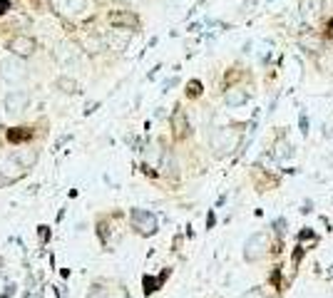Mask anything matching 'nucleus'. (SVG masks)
Here are the masks:
<instances>
[{"instance_id":"14","label":"nucleus","mask_w":333,"mask_h":298,"mask_svg":"<svg viewBox=\"0 0 333 298\" xmlns=\"http://www.w3.org/2000/svg\"><path fill=\"white\" fill-rule=\"evenodd\" d=\"M164 276H169V271H164V273H162V278H152V276H145V278H142V283H145V293H147V296L157 291V286L164 281Z\"/></svg>"},{"instance_id":"13","label":"nucleus","mask_w":333,"mask_h":298,"mask_svg":"<svg viewBox=\"0 0 333 298\" xmlns=\"http://www.w3.org/2000/svg\"><path fill=\"white\" fill-rule=\"evenodd\" d=\"M58 89H62L65 94H75V92H80V85H77V80H72V77H60V80H58Z\"/></svg>"},{"instance_id":"24","label":"nucleus","mask_w":333,"mask_h":298,"mask_svg":"<svg viewBox=\"0 0 333 298\" xmlns=\"http://www.w3.org/2000/svg\"><path fill=\"white\" fill-rule=\"evenodd\" d=\"M326 37H333V18L326 20Z\"/></svg>"},{"instance_id":"1","label":"nucleus","mask_w":333,"mask_h":298,"mask_svg":"<svg viewBox=\"0 0 333 298\" xmlns=\"http://www.w3.org/2000/svg\"><path fill=\"white\" fill-rule=\"evenodd\" d=\"M129 221H132V229H134L139 236H152V234H157V216H154L152 211H147V209H132Z\"/></svg>"},{"instance_id":"16","label":"nucleus","mask_w":333,"mask_h":298,"mask_svg":"<svg viewBox=\"0 0 333 298\" xmlns=\"http://www.w3.org/2000/svg\"><path fill=\"white\" fill-rule=\"evenodd\" d=\"M318 10H321V0H303V3H301L303 18H306V15L311 18V15H316Z\"/></svg>"},{"instance_id":"20","label":"nucleus","mask_w":333,"mask_h":298,"mask_svg":"<svg viewBox=\"0 0 333 298\" xmlns=\"http://www.w3.org/2000/svg\"><path fill=\"white\" fill-rule=\"evenodd\" d=\"M242 298H264V291H261V288H251V291H246Z\"/></svg>"},{"instance_id":"5","label":"nucleus","mask_w":333,"mask_h":298,"mask_svg":"<svg viewBox=\"0 0 333 298\" xmlns=\"http://www.w3.org/2000/svg\"><path fill=\"white\" fill-rule=\"evenodd\" d=\"M236 144H239V132H234V129H216V132H214L212 147L216 149V154L231 152Z\"/></svg>"},{"instance_id":"2","label":"nucleus","mask_w":333,"mask_h":298,"mask_svg":"<svg viewBox=\"0 0 333 298\" xmlns=\"http://www.w3.org/2000/svg\"><path fill=\"white\" fill-rule=\"evenodd\" d=\"M269 243H271L269 234H264V231L254 234V236L246 241L244 259H246V261H261V259H266V254H269Z\"/></svg>"},{"instance_id":"25","label":"nucleus","mask_w":333,"mask_h":298,"mask_svg":"<svg viewBox=\"0 0 333 298\" xmlns=\"http://www.w3.org/2000/svg\"><path fill=\"white\" fill-rule=\"evenodd\" d=\"M301 132H303V134L308 132V119L303 117V115H301Z\"/></svg>"},{"instance_id":"23","label":"nucleus","mask_w":333,"mask_h":298,"mask_svg":"<svg viewBox=\"0 0 333 298\" xmlns=\"http://www.w3.org/2000/svg\"><path fill=\"white\" fill-rule=\"evenodd\" d=\"M10 10V0H0V15H5Z\"/></svg>"},{"instance_id":"15","label":"nucleus","mask_w":333,"mask_h":298,"mask_svg":"<svg viewBox=\"0 0 333 298\" xmlns=\"http://www.w3.org/2000/svg\"><path fill=\"white\" fill-rule=\"evenodd\" d=\"M202 92H204V85H202L199 80H189V82H186V97H189V100L202 97Z\"/></svg>"},{"instance_id":"11","label":"nucleus","mask_w":333,"mask_h":298,"mask_svg":"<svg viewBox=\"0 0 333 298\" xmlns=\"http://www.w3.org/2000/svg\"><path fill=\"white\" fill-rule=\"evenodd\" d=\"M28 139H32L30 127H13V129H8V142L18 144V142H28Z\"/></svg>"},{"instance_id":"3","label":"nucleus","mask_w":333,"mask_h":298,"mask_svg":"<svg viewBox=\"0 0 333 298\" xmlns=\"http://www.w3.org/2000/svg\"><path fill=\"white\" fill-rule=\"evenodd\" d=\"M0 77L5 82H20V80H25L28 77V67H25L23 58L13 55V58L0 60Z\"/></svg>"},{"instance_id":"17","label":"nucleus","mask_w":333,"mask_h":298,"mask_svg":"<svg viewBox=\"0 0 333 298\" xmlns=\"http://www.w3.org/2000/svg\"><path fill=\"white\" fill-rule=\"evenodd\" d=\"M276 159H286V157H291V147H289V142H276Z\"/></svg>"},{"instance_id":"7","label":"nucleus","mask_w":333,"mask_h":298,"mask_svg":"<svg viewBox=\"0 0 333 298\" xmlns=\"http://www.w3.org/2000/svg\"><path fill=\"white\" fill-rule=\"evenodd\" d=\"M110 25L112 28H120V30H137L139 28V18L134 15V13H129V10H115V13H110Z\"/></svg>"},{"instance_id":"8","label":"nucleus","mask_w":333,"mask_h":298,"mask_svg":"<svg viewBox=\"0 0 333 298\" xmlns=\"http://www.w3.org/2000/svg\"><path fill=\"white\" fill-rule=\"evenodd\" d=\"M172 132H174V139H179V142L189 137V119H186V112L182 107H177L172 115Z\"/></svg>"},{"instance_id":"22","label":"nucleus","mask_w":333,"mask_h":298,"mask_svg":"<svg viewBox=\"0 0 333 298\" xmlns=\"http://www.w3.org/2000/svg\"><path fill=\"white\" fill-rule=\"evenodd\" d=\"M37 238H40V243H45V241L50 238V231H47V226H40V231H37Z\"/></svg>"},{"instance_id":"10","label":"nucleus","mask_w":333,"mask_h":298,"mask_svg":"<svg viewBox=\"0 0 333 298\" xmlns=\"http://www.w3.org/2000/svg\"><path fill=\"white\" fill-rule=\"evenodd\" d=\"M13 159H15L23 169H30L32 164H35V159H37V152H35V149H20V152L13 154Z\"/></svg>"},{"instance_id":"21","label":"nucleus","mask_w":333,"mask_h":298,"mask_svg":"<svg viewBox=\"0 0 333 298\" xmlns=\"http://www.w3.org/2000/svg\"><path fill=\"white\" fill-rule=\"evenodd\" d=\"M303 251H306L303 246H296V251H294V266H299V264H301V259H303Z\"/></svg>"},{"instance_id":"6","label":"nucleus","mask_w":333,"mask_h":298,"mask_svg":"<svg viewBox=\"0 0 333 298\" xmlns=\"http://www.w3.org/2000/svg\"><path fill=\"white\" fill-rule=\"evenodd\" d=\"M28 102H30V94L25 89H10L5 94V100H3V107H5L8 115H18V112H23L28 107Z\"/></svg>"},{"instance_id":"9","label":"nucleus","mask_w":333,"mask_h":298,"mask_svg":"<svg viewBox=\"0 0 333 298\" xmlns=\"http://www.w3.org/2000/svg\"><path fill=\"white\" fill-rule=\"evenodd\" d=\"M226 105H231V107H239V105H246V100H249V92L242 87H231L226 89Z\"/></svg>"},{"instance_id":"19","label":"nucleus","mask_w":333,"mask_h":298,"mask_svg":"<svg viewBox=\"0 0 333 298\" xmlns=\"http://www.w3.org/2000/svg\"><path fill=\"white\" fill-rule=\"evenodd\" d=\"M299 241H301V246L306 243V241H308V246H316V241H318V238H316V234H313L311 229H306V231L299 234Z\"/></svg>"},{"instance_id":"26","label":"nucleus","mask_w":333,"mask_h":298,"mask_svg":"<svg viewBox=\"0 0 333 298\" xmlns=\"http://www.w3.org/2000/svg\"><path fill=\"white\" fill-rule=\"evenodd\" d=\"M214 226V214H209V219H207V229H212Z\"/></svg>"},{"instance_id":"12","label":"nucleus","mask_w":333,"mask_h":298,"mask_svg":"<svg viewBox=\"0 0 333 298\" xmlns=\"http://www.w3.org/2000/svg\"><path fill=\"white\" fill-rule=\"evenodd\" d=\"M77 47L75 45H62L60 53H58V58H60V62H65V65H70V62H75L77 60Z\"/></svg>"},{"instance_id":"18","label":"nucleus","mask_w":333,"mask_h":298,"mask_svg":"<svg viewBox=\"0 0 333 298\" xmlns=\"http://www.w3.org/2000/svg\"><path fill=\"white\" fill-rule=\"evenodd\" d=\"M85 8L82 0H65V13H80Z\"/></svg>"},{"instance_id":"4","label":"nucleus","mask_w":333,"mask_h":298,"mask_svg":"<svg viewBox=\"0 0 333 298\" xmlns=\"http://www.w3.org/2000/svg\"><path fill=\"white\" fill-rule=\"evenodd\" d=\"M8 50L15 55V58H30L32 53L37 50V40L30 35H15L8 40Z\"/></svg>"}]
</instances>
